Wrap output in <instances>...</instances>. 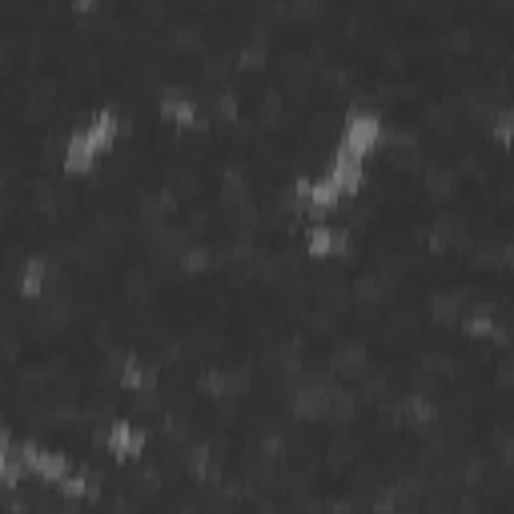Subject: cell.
I'll return each mask as SVG.
<instances>
[{
  "label": "cell",
  "mask_w": 514,
  "mask_h": 514,
  "mask_svg": "<svg viewBox=\"0 0 514 514\" xmlns=\"http://www.w3.org/2000/svg\"><path fill=\"white\" fill-rule=\"evenodd\" d=\"M97 442H101L117 462H137V458L145 454V446H149V434H145L137 422H129V418H109L105 430L97 434Z\"/></svg>",
  "instance_id": "1"
},
{
  "label": "cell",
  "mask_w": 514,
  "mask_h": 514,
  "mask_svg": "<svg viewBox=\"0 0 514 514\" xmlns=\"http://www.w3.org/2000/svg\"><path fill=\"white\" fill-rule=\"evenodd\" d=\"M49 274H53V262L45 253H29V257H21V270H17V290H21V298L25 302H45V282H49Z\"/></svg>",
  "instance_id": "2"
},
{
  "label": "cell",
  "mask_w": 514,
  "mask_h": 514,
  "mask_svg": "<svg viewBox=\"0 0 514 514\" xmlns=\"http://www.w3.org/2000/svg\"><path fill=\"white\" fill-rule=\"evenodd\" d=\"M97 5H101V0H69V9H73V17H93L97 13Z\"/></svg>",
  "instance_id": "3"
}]
</instances>
